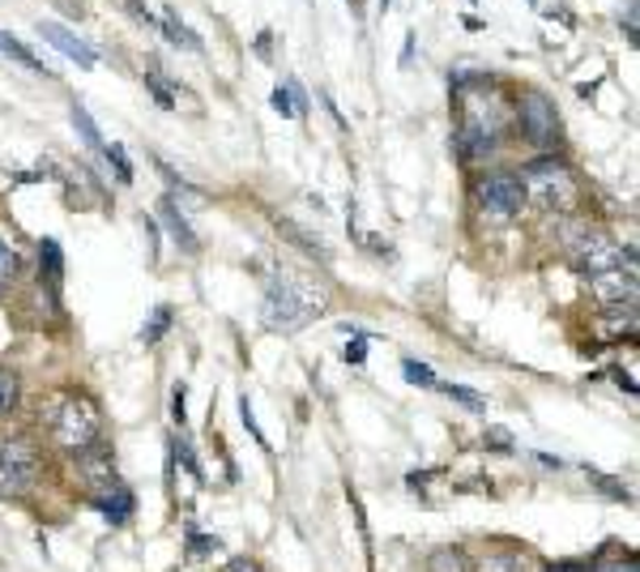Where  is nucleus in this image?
I'll return each instance as SVG.
<instances>
[{
  "instance_id": "1",
  "label": "nucleus",
  "mask_w": 640,
  "mask_h": 572,
  "mask_svg": "<svg viewBox=\"0 0 640 572\" xmlns=\"http://www.w3.org/2000/svg\"><path fill=\"white\" fill-rule=\"evenodd\" d=\"M521 193H526V206L546 209V214H572L581 206V184L572 175L568 162H559L555 155H542L534 162L521 167Z\"/></svg>"
},
{
  "instance_id": "20",
  "label": "nucleus",
  "mask_w": 640,
  "mask_h": 572,
  "mask_svg": "<svg viewBox=\"0 0 640 572\" xmlns=\"http://www.w3.org/2000/svg\"><path fill=\"white\" fill-rule=\"evenodd\" d=\"M17 278V253L9 248V240H0V287H9Z\"/></svg>"
},
{
  "instance_id": "18",
  "label": "nucleus",
  "mask_w": 640,
  "mask_h": 572,
  "mask_svg": "<svg viewBox=\"0 0 640 572\" xmlns=\"http://www.w3.org/2000/svg\"><path fill=\"white\" fill-rule=\"evenodd\" d=\"M17 406V376L9 367H0V418Z\"/></svg>"
},
{
  "instance_id": "31",
  "label": "nucleus",
  "mask_w": 640,
  "mask_h": 572,
  "mask_svg": "<svg viewBox=\"0 0 640 572\" xmlns=\"http://www.w3.org/2000/svg\"><path fill=\"white\" fill-rule=\"evenodd\" d=\"M231 572H252V564H236Z\"/></svg>"
},
{
  "instance_id": "10",
  "label": "nucleus",
  "mask_w": 640,
  "mask_h": 572,
  "mask_svg": "<svg viewBox=\"0 0 640 572\" xmlns=\"http://www.w3.org/2000/svg\"><path fill=\"white\" fill-rule=\"evenodd\" d=\"M39 35H44V39H48L60 56L77 60L82 69H95V64H99V52H95L90 44H82L77 35H69V31H64V26H56V22H44V26H39Z\"/></svg>"
},
{
  "instance_id": "2",
  "label": "nucleus",
  "mask_w": 640,
  "mask_h": 572,
  "mask_svg": "<svg viewBox=\"0 0 640 572\" xmlns=\"http://www.w3.org/2000/svg\"><path fill=\"white\" fill-rule=\"evenodd\" d=\"M48 427H51V440H56L64 453H77V458L90 453V449H99V440H102L99 406H95L90 398H82V393H60L48 415Z\"/></svg>"
},
{
  "instance_id": "25",
  "label": "nucleus",
  "mask_w": 640,
  "mask_h": 572,
  "mask_svg": "<svg viewBox=\"0 0 640 572\" xmlns=\"http://www.w3.org/2000/svg\"><path fill=\"white\" fill-rule=\"evenodd\" d=\"M44 257H48L51 278H60V248H56V240H44Z\"/></svg>"
},
{
  "instance_id": "21",
  "label": "nucleus",
  "mask_w": 640,
  "mask_h": 572,
  "mask_svg": "<svg viewBox=\"0 0 640 572\" xmlns=\"http://www.w3.org/2000/svg\"><path fill=\"white\" fill-rule=\"evenodd\" d=\"M240 418H244V427L252 431V440H256L261 449H269V445H265V436H261V427H256V418H252V402H247V398H240Z\"/></svg>"
},
{
  "instance_id": "8",
  "label": "nucleus",
  "mask_w": 640,
  "mask_h": 572,
  "mask_svg": "<svg viewBox=\"0 0 640 572\" xmlns=\"http://www.w3.org/2000/svg\"><path fill=\"white\" fill-rule=\"evenodd\" d=\"M479 206L487 209L492 218H517L526 209V193H521V180L512 171H492L479 180Z\"/></svg>"
},
{
  "instance_id": "6",
  "label": "nucleus",
  "mask_w": 640,
  "mask_h": 572,
  "mask_svg": "<svg viewBox=\"0 0 640 572\" xmlns=\"http://www.w3.org/2000/svg\"><path fill=\"white\" fill-rule=\"evenodd\" d=\"M512 115H517V124H521L530 146H539V150H555L559 146V115H555V104L546 95H539V90L521 95Z\"/></svg>"
},
{
  "instance_id": "28",
  "label": "nucleus",
  "mask_w": 640,
  "mask_h": 572,
  "mask_svg": "<svg viewBox=\"0 0 640 572\" xmlns=\"http://www.w3.org/2000/svg\"><path fill=\"white\" fill-rule=\"evenodd\" d=\"M346 360H350V364L363 360V338H354V346H346Z\"/></svg>"
},
{
  "instance_id": "3",
  "label": "nucleus",
  "mask_w": 640,
  "mask_h": 572,
  "mask_svg": "<svg viewBox=\"0 0 640 572\" xmlns=\"http://www.w3.org/2000/svg\"><path fill=\"white\" fill-rule=\"evenodd\" d=\"M321 313H325V295H321V291L303 287L295 278H274L269 291H265L261 320H265V329H274V333H295V329H303L307 320H316Z\"/></svg>"
},
{
  "instance_id": "14",
  "label": "nucleus",
  "mask_w": 640,
  "mask_h": 572,
  "mask_svg": "<svg viewBox=\"0 0 640 572\" xmlns=\"http://www.w3.org/2000/svg\"><path fill=\"white\" fill-rule=\"evenodd\" d=\"M69 115H73V129L82 133V142H86L90 150H102V133H99V124L90 120V111H86L82 104H73V111H69Z\"/></svg>"
},
{
  "instance_id": "9",
  "label": "nucleus",
  "mask_w": 640,
  "mask_h": 572,
  "mask_svg": "<svg viewBox=\"0 0 640 572\" xmlns=\"http://www.w3.org/2000/svg\"><path fill=\"white\" fill-rule=\"evenodd\" d=\"M597 304H637V260L619 265V269H602V273H590L585 278Z\"/></svg>"
},
{
  "instance_id": "11",
  "label": "nucleus",
  "mask_w": 640,
  "mask_h": 572,
  "mask_svg": "<svg viewBox=\"0 0 640 572\" xmlns=\"http://www.w3.org/2000/svg\"><path fill=\"white\" fill-rule=\"evenodd\" d=\"M158 214H162V222H167V231L176 235V244H180L184 253H197V235H193V227L184 222V214L176 209V202H171V197H162V202H158Z\"/></svg>"
},
{
  "instance_id": "7",
  "label": "nucleus",
  "mask_w": 640,
  "mask_h": 572,
  "mask_svg": "<svg viewBox=\"0 0 640 572\" xmlns=\"http://www.w3.org/2000/svg\"><path fill=\"white\" fill-rule=\"evenodd\" d=\"M624 260H632V253H624V244L615 235H602V231H585L577 244H572V265L590 278L602 269H619Z\"/></svg>"
},
{
  "instance_id": "30",
  "label": "nucleus",
  "mask_w": 640,
  "mask_h": 572,
  "mask_svg": "<svg viewBox=\"0 0 640 572\" xmlns=\"http://www.w3.org/2000/svg\"><path fill=\"white\" fill-rule=\"evenodd\" d=\"M602 572H637V564H628V569H624V564H611V569H602Z\"/></svg>"
},
{
  "instance_id": "15",
  "label": "nucleus",
  "mask_w": 640,
  "mask_h": 572,
  "mask_svg": "<svg viewBox=\"0 0 640 572\" xmlns=\"http://www.w3.org/2000/svg\"><path fill=\"white\" fill-rule=\"evenodd\" d=\"M479 572H530V564H526L517 551H492V556L479 564Z\"/></svg>"
},
{
  "instance_id": "26",
  "label": "nucleus",
  "mask_w": 640,
  "mask_h": 572,
  "mask_svg": "<svg viewBox=\"0 0 640 572\" xmlns=\"http://www.w3.org/2000/svg\"><path fill=\"white\" fill-rule=\"evenodd\" d=\"M167 320H171V313H167V308H158V316H154V325H149V329L142 333V338H146V342H154V338H158V333L167 329Z\"/></svg>"
},
{
  "instance_id": "24",
  "label": "nucleus",
  "mask_w": 640,
  "mask_h": 572,
  "mask_svg": "<svg viewBox=\"0 0 640 572\" xmlns=\"http://www.w3.org/2000/svg\"><path fill=\"white\" fill-rule=\"evenodd\" d=\"M274 111H278V115H295V104H291V95H287L282 86L274 90Z\"/></svg>"
},
{
  "instance_id": "19",
  "label": "nucleus",
  "mask_w": 640,
  "mask_h": 572,
  "mask_svg": "<svg viewBox=\"0 0 640 572\" xmlns=\"http://www.w3.org/2000/svg\"><path fill=\"white\" fill-rule=\"evenodd\" d=\"M401 372H406V380H410V385H423V389H436V385H440V380H436V372H432L427 364H414V360H406V364H401Z\"/></svg>"
},
{
  "instance_id": "5",
  "label": "nucleus",
  "mask_w": 640,
  "mask_h": 572,
  "mask_svg": "<svg viewBox=\"0 0 640 572\" xmlns=\"http://www.w3.org/2000/svg\"><path fill=\"white\" fill-rule=\"evenodd\" d=\"M39 470H44V458L31 440H0V496L4 500H17L26 496L35 483H39Z\"/></svg>"
},
{
  "instance_id": "23",
  "label": "nucleus",
  "mask_w": 640,
  "mask_h": 572,
  "mask_svg": "<svg viewBox=\"0 0 640 572\" xmlns=\"http://www.w3.org/2000/svg\"><path fill=\"white\" fill-rule=\"evenodd\" d=\"M146 86L154 90V99H158V107H176V95H171V90H167V86H162V82H158L154 73L146 77Z\"/></svg>"
},
{
  "instance_id": "4",
  "label": "nucleus",
  "mask_w": 640,
  "mask_h": 572,
  "mask_svg": "<svg viewBox=\"0 0 640 572\" xmlns=\"http://www.w3.org/2000/svg\"><path fill=\"white\" fill-rule=\"evenodd\" d=\"M504 124H508V107H504V99H495V95H466L457 142H461V150L470 158L487 155L495 142H499Z\"/></svg>"
},
{
  "instance_id": "13",
  "label": "nucleus",
  "mask_w": 640,
  "mask_h": 572,
  "mask_svg": "<svg viewBox=\"0 0 640 572\" xmlns=\"http://www.w3.org/2000/svg\"><path fill=\"white\" fill-rule=\"evenodd\" d=\"M95 504L102 509V518H107V521H124L129 513H133V496H129V487H124V483H120L116 491H107V496H99Z\"/></svg>"
},
{
  "instance_id": "12",
  "label": "nucleus",
  "mask_w": 640,
  "mask_h": 572,
  "mask_svg": "<svg viewBox=\"0 0 640 572\" xmlns=\"http://www.w3.org/2000/svg\"><path fill=\"white\" fill-rule=\"evenodd\" d=\"M0 56H9V60H17V64H22V69H31V73H48V64H44L39 56L31 52L26 44H17L13 35H4V31H0Z\"/></svg>"
},
{
  "instance_id": "17",
  "label": "nucleus",
  "mask_w": 640,
  "mask_h": 572,
  "mask_svg": "<svg viewBox=\"0 0 640 572\" xmlns=\"http://www.w3.org/2000/svg\"><path fill=\"white\" fill-rule=\"evenodd\" d=\"M436 389H444L452 402H461V406H470V411H487V398L474 393V389H461V385H436Z\"/></svg>"
},
{
  "instance_id": "29",
  "label": "nucleus",
  "mask_w": 640,
  "mask_h": 572,
  "mask_svg": "<svg viewBox=\"0 0 640 572\" xmlns=\"http://www.w3.org/2000/svg\"><path fill=\"white\" fill-rule=\"evenodd\" d=\"M193 547H197L201 556H205V551H214V547H218V538H193Z\"/></svg>"
},
{
  "instance_id": "27",
  "label": "nucleus",
  "mask_w": 640,
  "mask_h": 572,
  "mask_svg": "<svg viewBox=\"0 0 640 572\" xmlns=\"http://www.w3.org/2000/svg\"><path fill=\"white\" fill-rule=\"evenodd\" d=\"M171 415L184 427V385H176V393H171Z\"/></svg>"
},
{
  "instance_id": "16",
  "label": "nucleus",
  "mask_w": 640,
  "mask_h": 572,
  "mask_svg": "<svg viewBox=\"0 0 640 572\" xmlns=\"http://www.w3.org/2000/svg\"><path fill=\"white\" fill-rule=\"evenodd\" d=\"M427 572H466V556L452 551V547H440L427 556Z\"/></svg>"
},
{
  "instance_id": "22",
  "label": "nucleus",
  "mask_w": 640,
  "mask_h": 572,
  "mask_svg": "<svg viewBox=\"0 0 640 572\" xmlns=\"http://www.w3.org/2000/svg\"><path fill=\"white\" fill-rule=\"evenodd\" d=\"M107 162H116V175H120L124 184L133 180V167H129V158H124V150H120V146H111V150H107Z\"/></svg>"
}]
</instances>
